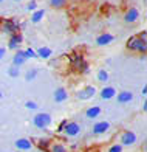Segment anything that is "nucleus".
Wrapping results in <instances>:
<instances>
[{"label":"nucleus","mask_w":147,"mask_h":152,"mask_svg":"<svg viewBox=\"0 0 147 152\" xmlns=\"http://www.w3.org/2000/svg\"><path fill=\"white\" fill-rule=\"evenodd\" d=\"M33 123L36 124V127H39V129H45L47 126H50V123H51V116L48 115V113H39V115L34 116Z\"/></svg>","instance_id":"2"},{"label":"nucleus","mask_w":147,"mask_h":152,"mask_svg":"<svg viewBox=\"0 0 147 152\" xmlns=\"http://www.w3.org/2000/svg\"><path fill=\"white\" fill-rule=\"evenodd\" d=\"M67 98H68V93H67L65 88H59V90H56V93H54L56 102H62V101H65Z\"/></svg>","instance_id":"8"},{"label":"nucleus","mask_w":147,"mask_h":152,"mask_svg":"<svg viewBox=\"0 0 147 152\" xmlns=\"http://www.w3.org/2000/svg\"><path fill=\"white\" fill-rule=\"evenodd\" d=\"M108 152H122V146L121 144H115V146H111Z\"/></svg>","instance_id":"23"},{"label":"nucleus","mask_w":147,"mask_h":152,"mask_svg":"<svg viewBox=\"0 0 147 152\" xmlns=\"http://www.w3.org/2000/svg\"><path fill=\"white\" fill-rule=\"evenodd\" d=\"M26 61V56H25V51H19L16 56H14V65H22L23 62Z\"/></svg>","instance_id":"12"},{"label":"nucleus","mask_w":147,"mask_h":152,"mask_svg":"<svg viewBox=\"0 0 147 152\" xmlns=\"http://www.w3.org/2000/svg\"><path fill=\"white\" fill-rule=\"evenodd\" d=\"M25 106H26V109H37V104L34 101H28Z\"/></svg>","instance_id":"25"},{"label":"nucleus","mask_w":147,"mask_h":152,"mask_svg":"<svg viewBox=\"0 0 147 152\" xmlns=\"http://www.w3.org/2000/svg\"><path fill=\"white\" fill-rule=\"evenodd\" d=\"M37 53H39V56L40 58H44V59H47V58H50L51 56V50H50V48H44V47H42V48H39V50H37Z\"/></svg>","instance_id":"14"},{"label":"nucleus","mask_w":147,"mask_h":152,"mask_svg":"<svg viewBox=\"0 0 147 152\" xmlns=\"http://www.w3.org/2000/svg\"><path fill=\"white\" fill-rule=\"evenodd\" d=\"M121 141H122V144H125V146H130V144H133L136 141V135L133 132H130V130H127V132L122 134Z\"/></svg>","instance_id":"4"},{"label":"nucleus","mask_w":147,"mask_h":152,"mask_svg":"<svg viewBox=\"0 0 147 152\" xmlns=\"http://www.w3.org/2000/svg\"><path fill=\"white\" fill-rule=\"evenodd\" d=\"M95 93H96V87H93V86H88V87H85L84 90H81V92H78V98L79 99H90V98H93L95 96Z\"/></svg>","instance_id":"3"},{"label":"nucleus","mask_w":147,"mask_h":152,"mask_svg":"<svg viewBox=\"0 0 147 152\" xmlns=\"http://www.w3.org/2000/svg\"><path fill=\"white\" fill-rule=\"evenodd\" d=\"M3 54H5V48H0V59L3 58Z\"/></svg>","instance_id":"27"},{"label":"nucleus","mask_w":147,"mask_h":152,"mask_svg":"<svg viewBox=\"0 0 147 152\" xmlns=\"http://www.w3.org/2000/svg\"><path fill=\"white\" fill-rule=\"evenodd\" d=\"M132 98H133V95H132L130 92H121L119 95H118V102H121V104H124V102H130Z\"/></svg>","instance_id":"9"},{"label":"nucleus","mask_w":147,"mask_h":152,"mask_svg":"<svg viewBox=\"0 0 147 152\" xmlns=\"http://www.w3.org/2000/svg\"><path fill=\"white\" fill-rule=\"evenodd\" d=\"M36 75H37V70L36 68H33V70H28V73H26V81H31V79H34L36 78Z\"/></svg>","instance_id":"20"},{"label":"nucleus","mask_w":147,"mask_h":152,"mask_svg":"<svg viewBox=\"0 0 147 152\" xmlns=\"http://www.w3.org/2000/svg\"><path fill=\"white\" fill-rule=\"evenodd\" d=\"M136 19H138V11L135 8L127 11V14H125V22H135Z\"/></svg>","instance_id":"13"},{"label":"nucleus","mask_w":147,"mask_h":152,"mask_svg":"<svg viewBox=\"0 0 147 152\" xmlns=\"http://www.w3.org/2000/svg\"><path fill=\"white\" fill-rule=\"evenodd\" d=\"M0 98H2V95H0Z\"/></svg>","instance_id":"29"},{"label":"nucleus","mask_w":147,"mask_h":152,"mask_svg":"<svg viewBox=\"0 0 147 152\" xmlns=\"http://www.w3.org/2000/svg\"><path fill=\"white\" fill-rule=\"evenodd\" d=\"M8 73H9L11 78H17V76H19V67H17V65H11L9 70H8Z\"/></svg>","instance_id":"17"},{"label":"nucleus","mask_w":147,"mask_h":152,"mask_svg":"<svg viewBox=\"0 0 147 152\" xmlns=\"http://www.w3.org/2000/svg\"><path fill=\"white\" fill-rule=\"evenodd\" d=\"M127 47L130 48V50H138V51H146L147 50V42H146V31L141 33L139 36H135V37H132L129 40V44Z\"/></svg>","instance_id":"1"},{"label":"nucleus","mask_w":147,"mask_h":152,"mask_svg":"<svg viewBox=\"0 0 147 152\" xmlns=\"http://www.w3.org/2000/svg\"><path fill=\"white\" fill-rule=\"evenodd\" d=\"M42 17H44V10H39V11H36V12L33 14L31 20H33L34 23H37V22H39V20H40Z\"/></svg>","instance_id":"16"},{"label":"nucleus","mask_w":147,"mask_h":152,"mask_svg":"<svg viewBox=\"0 0 147 152\" xmlns=\"http://www.w3.org/2000/svg\"><path fill=\"white\" fill-rule=\"evenodd\" d=\"M51 151H53V152H67V149H65V146H64V144H59V143L53 144Z\"/></svg>","instance_id":"18"},{"label":"nucleus","mask_w":147,"mask_h":152,"mask_svg":"<svg viewBox=\"0 0 147 152\" xmlns=\"http://www.w3.org/2000/svg\"><path fill=\"white\" fill-rule=\"evenodd\" d=\"M31 141L30 140H26V138H20V140L16 141V148L17 149H22V151H28V149H31Z\"/></svg>","instance_id":"7"},{"label":"nucleus","mask_w":147,"mask_h":152,"mask_svg":"<svg viewBox=\"0 0 147 152\" xmlns=\"http://www.w3.org/2000/svg\"><path fill=\"white\" fill-rule=\"evenodd\" d=\"M110 127V124L107 121H101V123H96L95 124V127H93V132L95 134H104V132H107Z\"/></svg>","instance_id":"6"},{"label":"nucleus","mask_w":147,"mask_h":152,"mask_svg":"<svg viewBox=\"0 0 147 152\" xmlns=\"http://www.w3.org/2000/svg\"><path fill=\"white\" fill-rule=\"evenodd\" d=\"M19 42H20V36H19V37H17V36H14V37L11 39V42H9V48H16Z\"/></svg>","instance_id":"21"},{"label":"nucleus","mask_w":147,"mask_h":152,"mask_svg":"<svg viewBox=\"0 0 147 152\" xmlns=\"http://www.w3.org/2000/svg\"><path fill=\"white\" fill-rule=\"evenodd\" d=\"M65 132H67V135H70V137H76V135L81 132V127H79L78 123H68L67 127H65Z\"/></svg>","instance_id":"5"},{"label":"nucleus","mask_w":147,"mask_h":152,"mask_svg":"<svg viewBox=\"0 0 147 152\" xmlns=\"http://www.w3.org/2000/svg\"><path fill=\"white\" fill-rule=\"evenodd\" d=\"M25 56H26V58H36V53H34L31 48H28V50L25 51Z\"/></svg>","instance_id":"24"},{"label":"nucleus","mask_w":147,"mask_h":152,"mask_svg":"<svg viewBox=\"0 0 147 152\" xmlns=\"http://www.w3.org/2000/svg\"><path fill=\"white\" fill-rule=\"evenodd\" d=\"M111 40H113V36L111 34H102V36H99L98 37V45H107V44H110Z\"/></svg>","instance_id":"11"},{"label":"nucleus","mask_w":147,"mask_h":152,"mask_svg":"<svg viewBox=\"0 0 147 152\" xmlns=\"http://www.w3.org/2000/svg\"><path fill=\"white\" fill-rule=\"evenodd\" d=\"M115 88L113 87H106V88H102V92H101V96L104 99H110V98H113L115 96Z\"/></svg>","instance_id":"10"},{"label":"nucleus","mask_w":147,"mask_h":152,"mask_svg":"<svg viewBox=\"0 0 147 152\" xmlns=\"http://www.w3.org/2000/svg\"><path fill=\"white\" fill-rule=\"evenodd\" d=\"M36 6H37L36 2H31L30 5H28V10H30V11H31V10H36Z\"/></svg>","instance_id":"26"},{"label":"nucleus","mask_w":147,"mask_h":152,"mask_svg":"<svg viewBox=\"0 0 147 152\" xmlns=\"http://www.w3.org/2000/svg\"><path fill=\"white\" fill-rule=\"evenodd\" d=\"M98 79H99V81H107L108 79V73L106 72V70H99V73H98Z\"/></svg>","instance_id":"19"},{"label":"nucleus","mask_w":147,"mask_h":152,"mask_svg":"<svg viewBox=\"0 0 147 152\" xmlns=\"http://www.w3.org/2000/svg\"><path fill=\"white\" fill-rule=\"evenodd\" d=\"M2 2H3V0H0V3H2Z\"/></svg>","instance_id":"28"},{"label":"nucleus","mask_w":147,"mask_h":152,"mask_svg":"<svg viewBox=\"0 0 147 152\" xmlns=\"http://www.w3.org/2000/svg\"><path fill=\"white\" fill-rule=\"evenodd\" d=\"M65 0H51V5L56 6V8H59V6H64Z\"/></svg>","instance_id":"22"},{"label":"nucleus","mask_w":147,"mask_h":152,"mask_svg":"<svg viewBox=\"0 0 147 152\" xmlns=\"http://www.w3.org/2000/svg\"><path fill=\"white\" fill-rule=\"evenodd\" d=\"M99 113H101V109L99 107H92V109L87 110V116H88V118H96Z\"/></svg>","instance_id":"15"}]
</instances>
